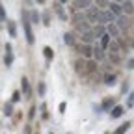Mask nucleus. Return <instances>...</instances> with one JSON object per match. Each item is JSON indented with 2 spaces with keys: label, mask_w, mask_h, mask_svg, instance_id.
Here are the masks:
<instances>
[{
  "label": "nucleus",
  "mask_w": 134,
  "mask_h": 134,
  "mask_svg": "<svg viewBox=\"0 0 134 134\" xmlns=\"http://www.w3.org/2000/svg\"><path fill=\"white\" fill-rule=\"evenodd\" d=\"M93 6V0H73V6H71V11L76 13V11H84Z\"/></svg>",
  "instance_id": "nucleus-3"
},
{
  "label": "nucleus",
  "mask_w": 134,
  "mask_h": 134,
  "mask_svg": "<svg viewBox=\"0 0 134 134\" xmlns=\"http://www.w3.org/2000/svg\"><path fill=\"white\" fill-rule=\"evenodd\" d=\"M8 30H9V36H11V37L17 36V28H15V23H13V21H8Z\"/></svg>",
  "instance_id": "nucleus-26"
},
{
  "label": "nucleus",
  "mask_w": 134,
  "mask_h": 134,
  "mask_svg": "<svg viewBox=\"0 0 134 134\" xmlns=\"http://www.w3.org/2000/svg\"><path fill=\"white\" fill-rule=\"evenodd\" d=\"M88 30H91V28H90V23H88V21H84V23L76 24V32H80V34H84V32H88Z\"/></svg>",
  "instance_id": "nucleus-21"
},
{
  "label": "nucleus",
  "mask_w": 134,
  "mask_h": 134,
  "mask_svg": "<svg viewBox=\"0 0 134 134\" xmlns=\"http://www.w3.org/2000/svg\"><path fill=\"white\" fill-rule=\"evenodd\" d=\"M48 134H52V132H48Z\"/></svg>",
  "instance_id": "nucleus-45"
},
{
  "label": "nucleus",
  "mask_w": 134,
  "mask_h": 134,
  "mask_svg": "<svg viewBox=\"0 0 134 134\" xmlns=\"http://www.w3.org/2000/svg\"><path fill=\"white\" fill-rule=\"evenodd\" d=\"M121 8H123V15H134V2L132 0H125V2L121 4Z\"/></svg>",
  "instance_id": "nucleus-8"
},
{
  "label": "nucleus",
  "mask_w": 134,
  "mask_h": 134,
  "mask_svg": "<svg viewBox=\"0 0 134 134\" xmlns=\"http://www.w3.org/2000/svg\"><path fill=\"white\" fill-rule=\"evenodd\" d=\"M108 52H110V54H117V52H119V43H117V39H112V41H110Z\"/></svg>",
  "instance_id": "nucleus-18"
},
{
  "label": "nucleus",
  "mask_w": 134,
  "mask_h": 134,
  "mask_svg": "<svg viewBox=\"0 0 134 134\" xmlns=\"http://www.w3.org/2000/svg\"><path fill=\"white\" fill-rule=\"evenodd\" d=\"M65 134H73V132H65Z\"/></svg>",
  "instance_id": "nucleus-44"
},
{
  "label": "nucleus",
  "mask_w": 134,
  "mask_h": 134,
  "mask_svg": "<svg viewBox=\"0 0 134 134\" xmlns=\"http://www.w3.org/2000/svg\"><path fill=\"white\" fill-rule=\"evenodd\" d=\"M56 2H60V4H67L69 0H56Z\"/></svg>",
  "instance_id": "nucleus-40"
},
{
  "label": "nucleus",
  "mask_w": 134,
  "mask_h": 134,
  "mask_svg": "<svg viewBox=\"0 0 134 134\" xmlns=\"http://www.w3.org/2000/svg\"><path fill=\"white\" fill-rule=\"evenodd\" d=\"M41 19H43V24H45V26H50V13H48V11H45V13H43Z\"/></svg>",
  "instance_id": "nucleus-28"
},
{
  "label": "nucleus",
  "mask_w": 134,
  "mask_h": 134,
  "mask_svg": "<svg viewBox=\"0 0 134 134\" xmlns=\"http://www.w3.org/2000/svg\"><path fill=\"white\" fill-rule=\"evenodd\" d=\"M127 23H129V17H127V15H121V17H117V21H115V26L119 28V32H121V30H125Z\"/></svg>",
  "instance_id": "nucleus-13"
},
{
  "label": "nucleus",
  "mask_w": 134,
  "mask_h": 134,
  "mask_svg": "<svg viewBox=\"0 0 134 134\" xmlns=\"http://www.w3.org/2000/svg\"><path fill=\"white\" fill-rule=\"evenodd\" d=\"M0 19H6V11H4L2 4H0Z\"/></svg>",
  "instance_id": "nucleus-35"
},
{
  "label": "nucleus",
  "mask_w": 134,
  "mask_h": 134,
  "mask_svg": "<svg viewBox=\"0 0 134 134\" xmlns=\"http://www.w3.org/2000/svg\"><path fill=\"white\" fill-rule=\"evenodd\" d=\"M21 100V91H13V97H11V103H17Z\"/></svg>",
  "instance_id": "nucleus-32"
},
{
  "label": "nucleus",
  "mask_w": 134,
  "mask_h": 134,
  "mask_svg": "<svg viewBox=\"0 0 134 134\" xmlns=\"http://www.w3.org/2000/svg\"><path fill=\"white\" fill-rule=\"evenodd\" d=\"M23 28H24V36H26V41L28 45H34V41H36V37H34V32H32V26H30V13L23 9Z\"/></svg>",
  "instance_id": "nucleus-1"
},
{
  "label": "nucleus",
  "mask_w": 134,
  "mask_h": 134,
  "mask_svg": "<svg viewBox=\"0 0 134 134\" xmlns=\"http://www.w3.org/2000/svg\"><path fill=\"white\" fill-rule=\"evenodd\" d=\"M127 69H134V58H130V60L127 62Z\"/></svg>",
  "instance_id": "nucleus-34"
},
{
  "label": "nucleus",
  "mask_w": 134,
  "mask_h": 134,
  "mask_svg": "<svg viewBox=\"0 0 134 134\" xmlns=\"http://www.w3.org/2000/svg\"><path fill=\"white\" fill-rule=\"evenodd\" d=\"M80 39H82V45H91V43H95V34H93V30H88V32H84V34H80Z\"/></svg>",
  "instance_id": "nucleus-5"
},
{
  "label": "nucleus",
  "mask_w": 134,
  "mask_h": 134,
  "mask_svg": "<svg viewBox=\"0 0 134 134\" xmlns=\"http://www.w3.org/2000/svg\"><path fill=\"white\" fill-rule=\"evenodd\" d=\"M129 127H130V123H129V121H127V123H121L119 127L114 130V134H125V132L129 130Z\"/></svg>",
  "instance_id": "nucleus-20"
},
{
  "label": "nucleus",
  "mask_w": 134,
  "mask_h": 134,
  "mask_svg": "<svg viewBox=\"0 0 134 134\" xmlns=\"http://www.w3.org/2000/svg\"><path fill=\"white\" fill-rule=\"evenodd\" d=\"M11 114H13V106H11V103H8V104L4 106V115H8V117H9Z\"/></svg>",
  "instance_id": "nucleus-30"
},
{
  "label": "nucleus",
  "mask_w": 134,
  "mask_h": 134,
  "mask_svg": "<svg viewBox=\"0 0 134 134\" xmlns=\"http://www.w3.org/2000/svg\"><path fill=\"white\" fill-rule=\"evenodd\" d=\"M110 41H112V37L108 36V34H104V36L99 39V45H100V48H103V50H108V45H110Z\"/></svg>",
  "instance_id": "nucleus-17"
},
{
  "label": "nucleus",
  "mask_w": 134,
  "mask_h": 134,
  "mask_svg": "<svg viewBox=\"0 0 134 134\" xmlns=\"http://www.w3.org/2000/svg\"><path fill=\"white\" fill-rule=\"evenodd\" d=\"M106 9H110L115 17H121V15H123V8H121V4H117V2H110Z\"/></svg>",
  "instance_id": "nucleus-9"
},
{
  "label": "nucleus",
  "mask_w": 134,
  "mask_h": 134,
  "mask_svg": "<svg viewBox=\"0 0 134 134\" xmlns=\"http://www.w3.org/2000/svg\"><path fill=\"white\" fill-rule=\"evenodd\" d=\"M63 43H65V45H69V47H73V45H75V36H73L71 32L63 34Z\"/></svg>",
  "instance_id": "nucleus-19"
},
{
  "label": "nucleus",
  "mask_w": 134,
  "mask_h": 134,
  "mask_svg": "<svg viewBox=\"0 0 134 134\" xmlns=\"http://www.w3.org/2000/svg\"><path fill=\"white\" fill-rule=\"evenodd\" d=\"M93 110H95L97 114H99V112H103V108H100V104H95V106H93Z\"/></svg>",
  "instance_id": "nucleus-37"
},
{
  "label": "nucleus",
  "mask_w": 134,
  "mask_h": 134,
  "mask_svg": "<svg viewBox=\"0 0 134 134\" xmlns=\"http://www.w3.org/2000/svg\"><path fill=\"white\" fill-rule=\"evenodd\" d=\"M117 21V17L110 11V9H100L99 11V19H97V24H103V26H106V24H110V23H115Z\"/></svg>",
  "instance_id": "nucleus-2"
},
{
  "label": "nucleus",
  "mask_w": 134,
  "mask_h": 134,
  "mask_svg": "<svg viewBox=\"0 0 134 134\" xmlns=\"http://www.w3.org/2000/svg\"><path fill=\"white\" fill-rule=\"evenodd\" d=\"M60 112H62V114L65 112V103H60Z\"/></svg>",
  "instance_id": "nucleus-38"
},
{
  "label": "nucleus",
  "mask_w": 134,
  "mask_h": 134,
  "mask_svg": "<svg viewBox=\"0 0 134 134\" xmlns=\"http://www.w3.org/2000/svg\"><path fill=\"white\" fill-rule=\"evenodd\" d=\"M95 2H97V8H108V4H110V0H95Z\"/></svg>",
  "instance_id": "nucleus-31"
},
{
  "label": "nucleus",
  "mask_w": 134,
  "mask_h": 134,
  "mask_svg": "<svg viewBox=\"0 0 134 134\" xmlns=\"http://www.w3.org/2000/svg\"><path fill=\"white\" fill-rule=\"evenodd\" d=\"M80 52L84 58H93V47L91 45H82L80 47Z\"/></svg>",
  "instance_id": "nucleus-12"
},
{
  "label": "nucleus",
  "mask_w": 134,
  "mask_h": 134,
  "mask_svg": "<svg viewBox=\"0 0 134 134\" xmlns=\"http://www.w3.org/2000/svg\"><path fill=\"white\" fill-rule=\"evenodd\" d=\"M37 2H39V4H43V2H45V0H37Z\"/></svg>",
  "instance_id": "nucleus-42"
},
{
  "label": "nucleus",
  "mask_w": 134,
  "mask_h": 134,
  "mask_svg": "<svg viewBox=\"0 0 134 134\" xmlns=\"http://www.w3.org/2000/svg\"><path fill=\"white\" fill-rule=\"evenodd\" d=\"M41 21V17H39V13L37 11H30V23H34V24H37Z\"/></svg>",
  "instance_id": "nucleus-25"
},
{
  "label": "nucleus",
  "mask_w": 134,
  "mask_h": 134,
  "mask_svg": "<svg viewBox=\"0 0 134 134\" xmlns=\"http://www.w3.org/2000/svg\"><path fill=\"white\" fill-rule=\"evenodd\" d=\"M114 2H117V4H123V2H125V0H114Z\"/></svg>",
  "instance_id": "nucleus-41"
},
{
  "label": "nucleus",
  "mask_w": 134,
  "mask_h": 134,
  "mask_svg": "<svg viewBox=\"0 0 134 134\" xmlns=\"http://www.w3.org/2000/svg\"><path fill=\"white\" fill-rule=\"evenodd\" d=\"M21 88H23V93H30V84H28V78H24L23 76V80H21Z\"/></svg>",
  "instance_id": "nucleus-24"
},
{
  "label": "nucleus",
  "mask_w": 134,
  "mask_h": 134,
  "mask_svg": "<svg viewBox=\"0 0 134 134\" xmlns=\"http://www.w3.org/2000/svg\"><path fill=\"white\" fill-rule=\"evenodd\" d=\"M127 106H129V108H130V106H134V91L129 95V103H127Z\"/></svg>",
  "instance_id": "nucleus-33"
},
{
  "label": "nucleus",
  "mask_w": 134,
  "mask_h": 134,
  "mask_svg": "<svg viewBox=\"0 0 134 134\" xmlns=\"http://www.w3.org/2000/svg\"><path fill=\"white\" fill-rule=\"evenodd\" d=\"M110 115H112V119H117V117H121V115H123V106L115 104V106L110 110Z\"/></svg>",
  "instance_id": "nucleus-15"
},
{
  "label": "nucleus",
  "mask_w": 134,
  "mask_h": 134,
  "mask_svg": "<svg viewBox=\"0 0 134 134\" xmlns=\"http://www.w3.org/2000/svg\"><path fill=\"white\" fill-rule=\"evenodd\" d=\"M115 106V100L112 99V97H106L104 100H103V104H100V108H103V110H112Z\"/></svg>",
  "instance_id": "nucleus-16"
},
{
  "label": "nucleus",
  "mask_w": 134,
  "mask_h": 134,
  "mask_svg": "<svg viewBox=\"0 0 134 134\" xmlns=\"http://www.w3.org/2000/svg\"><path fill=\"white\" fill-rule=\"evenodd\" d=\"M86 21V13L84 11H76V13H73V17H71V23L76 26V24H80V23H84Z\"/></svg>",
  "instance_id": "nucleus-10"
},
{
  "label": "nucleus",
  "mask_w": 134,
  "mask_h": 134,
  "mask_svg": "<svg viewBox=\"0 0 134 134\" xmlns=\"http://www.w3.org/2000/svg\"><path fill=\"white\" fill-rule=\"evenodd\" d=\"M26 2H28V4H30V2H32V0H26Z\"/></svg>",
  "instance_id": "nucleus-43"
},
{
  "label": "nucleus",
  "mask_w": 134,
  "mask_h": 134,
  "mask_svg": "<svg viewBox=\"0 0 134 134\" xmlns=\"http://www.w3.org/2000/svg\"><path fill=\"white\" fill-rule=\"evenodd\" d=\"M43 54H45V58H47V60L50 62V60L54 58V50L50 48V47H45V48H43Z\"/></svg>",
  "instance_id": "nucleus-23"
},
{
  "label": "nucleus",
  "mask_w": 134,
  "mask_h": 134,
  "mask_svg": "<svg viewBox=\"0 0 134 134\" xmlns=\"http://www.w3.org/2000/svg\"><path fill=\"white\" fill-rule=\"evenodd\" d=\"M93 34H95V37H103L104 34H106V26H103V24H95L93 26Z\"/></svg>",
  "instance_id": "nucleus-14"
},
{
  "label": "nucleus",
  "mask_w": 134,
  "mask_h": 134,
  "mask_svg": "<svg viewBox=\"0 0 134 134\" xmlns=\"http://www.w3.org/2000/svg\"><path fill=\"white\" fill-rule=\"evenodd\" d=\"M45 91H47V86H45V82H39V84H37V93L43 97V95H45Z\"/></svg>",
  "instance_id": "nucleus-29"
},
{
  "label": "nucleus",
  "mask_w": 134,
  "mask_h": 134,
  "mask_svg": "<svg viewBox=\"0 0 134 134\" xmlns=\"http://www.w3.org/2000/svg\"><path fill=\"white\" fill-rule=\"evenodd\" d=\"M99 11H100V9H99L97 6H91V8H88V9H86V21H88V23H95V24H97V19H99Z\"/></svg>",
  "instance_id": "nucleus-4"
},
{
  "label": "nucleus",
  "mask_w": 134,
  "mask_h": 134,
  "mask_svg": "<svg viewBox=\"0 0 134 134\" xmlns=\"http://www.w3.org/2000/svg\"><path fill=\"white\" fill-rule=\"evenodd\" d=\"M54 11L58 13V17H60L62 21H67V19H69V15H67V13L63 11V6H62L60 2H54Z\"/></svg>",
  "instance_id": "nucleus-11"
},
{
  "label": "nucleus",
  "mask_w": 134,
  "mask_h": 134,
  "mask_svg": "<svg viewBox=\"0 0 134 134\" xmlns=\"http://www.w3.org/2000/svg\"><path fill=\"white\" fill-rule=\"evenodd\" d=\"M88 67H90V71H95V69H97V65H95L93 62H90V63H88Z\"/></svg>",
  "instance_id": "nucleus-36"
},
{
  "label": "nucleus",
  "mask_w": 134,
  "mask_h": 134,
  "mask_svg": "<svg viewBox=\"0 0 134 134\" xmlns=\"http://www.w3.org/2000/svg\"><path fill=\"white\" fill-rule=\"evenodd\" d=\"M4 63H6L8 67L13 65V52H6V56H4Z\"/></svg>",
  "instance_id": "nucleus-27"
},
{
  "label": "nucleus",
  "mask_w": 134,
  "mask_h": 134,
  "mask_svg": "<svg viewBox=\"0 0 134 134\" xmlns=\"http://www.w3.org/2000/svg\"><path fill=\"white\" fill-rule=\"evenodd\" d=\"M93 58H95V62H104L106 60V50L100 48V45H93Z\"/></svg>",
  "instance_id": "nucleus-6"
},
{
  "label": "nucleus",
  "mask_w": 134,
  "mask_h": 134,
  "mask_svg": "<svg viewBox=\"0 0 134 134\" xmlns=\"http://www.w3.org/2000/svg\"><path fill=\"white\" fill-rule=\"evenodd\" d=\"M115 75H112V73H108V75H104V84H106V86H114V84H115Z\"/></svg>",
  "instance_id": "nucleus-22"
},
{
  "label": "nucleus",
  "mask_w": 134,
  "mask_h": 134,
  "mask_svg": "<svg viewBox=\"0 0 134 134\" xmlns=\"http://www.w3.org/2000/svg\"><path fill=\"white\" fill-rule=\"evenodd\" d=\"M106 34H108L112 39H117L121 32H119V28L115 26V23H110V24H106Z\"/></svg>",
  "instance_id": "nucleus-7"
},
{
  "label": "nucleus",
  "mask_w": 134,
  "mask_h": 134,
  "mask_svg": "<svg viewBox=\"0 0 134 134\" xmlns=\"http://www.w3.org/2000/svg\"><path fill=\"white\" fill-rule=\"evenodd\" d=\"M34 115H36V106H34V108L30 110V119H32V117H34Z\"/></svg>",
  "instance_id": "nucleus-39"
}]
</instances>
